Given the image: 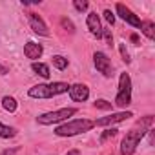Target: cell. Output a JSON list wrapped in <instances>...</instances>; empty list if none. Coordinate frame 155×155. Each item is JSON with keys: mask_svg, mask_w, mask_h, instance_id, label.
<instances>
[{"mask_svg": "<svg viewBox=\"0 0 155 155\" xmlns=\"http://www.w3.org/2000/svg\"><path fill=\"white\" fill-rule=\"evenodd\" d=\"M91 128H93V120L75 119V120L64 122L62 126L55 128V135H58V137H73V135H79V133H86Z\"/></svg>", "mask_w": 155, "mask_h": 155, "instance_id": "obj_2", "label": "cell"}, {"mask_svg": "<svg viewBox=\"0 0 155 155\" xmlns=\"http://www.w3.org/2000/svg\"><path fill=\"white\" fill-rule=\"evenodd\" d=\"M69 97H71V101H75V102H84V101H88V97H90V90H88V86H84V84H73V86H69Z\"/></svg>", "mask_w": 155, "mask_h": 155, "instance_id": "obj_10", "label": "cell"}, {"mask_svg": "<svg viewBox=\"0 0 155 155\" xmlns=\"http://www.w3.org/2000/svg\"><path fill=\"white\" fill-rule=\"evenodd\" d=\"M31 68H33V71L35 73H38L40 77H44V79H49V66L48 64H42V62H33L31 64Z\"/></svg>", "mask_w": 155, "mask_h": 155, "instance_id": "obj_14", "label": "cell"}, {"mask_svg": "<svg viewBox=\"0 0 155 155\" xmlns=\"http://www.w3.org/2000/svg\"><path fill=\"white\" fill-rule=\"evenodd\" d=\"M93 64H95L97 71H101L104 77H111V75H113V66H111V60L108 58L106 53L97 51V53L93 55Z\"/></svg>", "mask_w": 155, "mask_h": 155, "instance_id": "obj_6", "label": "cell"}, {"mask_svg": "<svg viewBox=\"0 0 155 155\" xmlns=\"http://www.w3.org/2000/svg\"><path fill=\"white\" fill-rule=\"evenodd\" d=\"M146 131H148V130H144V128L128 131V133L124 135L122 142H120V153H122V155H133L135 150H137V146H139V142H140L142 137L146 135Z\"/></svg>", "mask_w": 155, "mask_h": 155, "instance_id": "obj_4", "label": "cell"}, {"mask_svg": "<svg viewBox=\"0 0 155 155\" xmlns=\"http://www.w3.org/2000/svg\"><path fill=\"white\" fill-rule=\"evenodd\" d=\"M69 90V86L66 82H51V84H37L33 88H29V97L31 99H51L55 95L66 93Z\"/></svg>", "mask_w": 155, "mask_h": 155, "instance_id": "obj_1", "label": "cell"}, {"mask_svg": "<svg viewBox=\"0 0 155 155\" xmlns=\"http://www.w3.org/2000/svg\"><path fill=\"white\" fill-rule=\"evenodd\" d=\"M95 108H99V110H111L113 106H111V102H108L104 99H99V101H95Z\"/></svg>", "mask_w": 155, "mask_h": 155, "instance_id": "obj_20", "label": "cell"}, {"mask_svg": "<svg viewBox=\"0 0 155 155\" xmlns=\"http://www.w3.org/2000/svg\"><path fill=\"white\" fill-rule=\"evenodd\" d=\"M53 66L57 69H66L68 68V58H64L62 55H55L53 57Z\"/></svg>", "mask_w": 155, "mask_h": 155, "instance_id": "obj_17", "label": "cell"}, {"mask_svg": "<svg viewBox=\"0 0 155 155\" xmlns=\"http://www.w3.org/2000/svg\"><path fill=\"white\" fill-rule=\"evenodd\" d=\"M2 108H4L6 111L13 113V111L17 110V101H15L13 97H4V99H2Z\"/></svg>", "mask_w": 155, "mask_h": 155, "instance_id": "obj_15", "label": "cell"}, {"mask_svg": "<svg viewBox=\"0 0 155 155\" xmlns=\"http://www.w3.org/2000/svg\"><path fill=\"white\" fill-rule=\"evenodd\" d=\"M18 148H15V150H6V151H2V155H11V153H15Z\"/></svg>", "mask_w": 155, "mask_h": 155, "instance_id": "obj_26", "label": "cell"}, {"mask_svg": "<svg viewBox=\"0 0 155 155\" xmlns=\"http://www.w3.org/2000/svg\"><path fill=\"white\" fill-rule=\"evenodd\" d=\"M115 135H117V130H115V128H108V130L101 135V142H106L108 139H113Z\"/></svg>", "mask_w": 155, "mask_h": 155, "instance_id": "obj_18", "label": "cell"}, {"mask_svg": "<svg viewBox=\"0 0 155 155\" xmlns=\"http://www.w3.org/2000/svg\"><path fill=\"white\" fill-rule=\"evenodd\" d=\"M60 24H62V28H66V29H68L69 33H73V31H75L73 24H71V22H69V20L66 18V17H64V18H60Z\"/></svg>", "mask_w": 155, "mask_h": 155, "instance_id": "obj_23", "label": "cell"}, {"mask_svg": "<svg viewBox=\"0 0 155 155\" xmlns=\"http://www.w3.org/2000/svg\"><path fill=\"white\" fill-rule=\"evenodd\" d=\"M86 26H88V29L91 31L93 37H97V38L102 37V26H101V18H99L97 13H90V15H88V18H86Z\"/></svg>", "mask_w": 155, "mask_h": 155, "instance_id": "obj_11", "label": "cell"}, {"mask_svg": "<svg viewBox=\"0 0 155 155\" xmlns=\"http://www.w3.org/2000/svg\"><path fill=\"white\" fill-rule=\"evenodd\" d=\"M73 8L82 13V11L88 9V2H86V0H73Z\"/></svg>", "mask_w": 155, "mask_h": 155, "instance_id": "obj_19", "label": "cell"}, {"mask_svg": "<svg viewBox=\"0 0 155 155\" xmlns=\"http://www.w3.org/2000/svg\"><path fill=\"white\" fill-rule=\"evenodd\" d=\"M77 110L75 108H62V110H57V111H49V113H44L40 117H37L38 124H55V122H60V120H66L68 117L75 115Z\"/></svg>", "mask_w": 155, "mask_h": 155, "instance_id": "obj_5", "label": "cell"}, {"mask_svg": "<svg viewBox=\"0 0 155 155\" xmlns=\"http://www.w3.org/2000/svg\"><path fill=\"white\" fill-rule=\"evenodd\" d=\"M117 13H119V17H120L124 22H128L130 26H133V28H140V18H139L133 11H130L124 4H117Z\"/></svg>", "mask_w": 155, "mask_h": 155, "instance_id": "obj_9", "label": "cell"}, {"mask_svg": "<svg viewBox=\"0 0 155 155\" xmlns=\"http://www.w3.org/2000/svg\"><path fill=\"white\" fill-rule=\"evenodd\" d=\"M28 20H29V26H31V29H33L35 33H38V35H42V37H49V29H48V26H46V22L42 20L40 15H37V13H28Z\"/></svg>", "mask_w": 155, "mask_h": 155, "instance_id": "obj_8", "label": "cell"}, {"mask_svg": "<svg viewBox=\"0 0 155 155\" xmlns=\"http://www.w3.org/2000/svg\"><path fill=\"white\" fill-rule=\"evenodd\" d=\"M140 31H142L150 40L155 38V24H153L151 20H140Z\"/></svg>", "mask_w": 155, "mask_h": 155, "instance_id": "obj_13", "label": "cell"}, {"mask_svg": "<svg viewBox=\"0 0 155 155\" xmlns=\"http://www.w3.org/2000/svg\"><path fill=\"white\" fill-rule=\"evenodd\" d=\"M8 73H9L8 66H4V64H0V75H8Z\"/></svg>", "mask_w": 155, "mask_h": 155, "instance_id": "obj_25", "label": "cell"}, {"mask_svg": "<svg viewBox=\"0 0 155 155\" xmlns=\"http://www.w3.org/2000/svg\"><path fill=\"white\" fill-rule=\"evenodd\" d=\"M131 102V79L128 73H120L119 77V93L115 97V106L126 108Z\"/></svg>", "mask_w": 155, "mask_h": 155, "instance_id": "obj_3", "label": "cell"}, {"mask_svg": "<svg viewBox=\"0 0 155 155\" xmlns=\"http://www.w3.org/2000/svg\"><path fill=\"white\" fill-rule=\"evenodd\" d=\"M130 38H131V42H139V37H137V35H131Z\"/></svg>", "mask_w": 155, "mask_h": 155, "instance_id": "obj_28", "label": "cell"}, {"mask_svg": "<svg viewBox=\"0 0 155 155\" xmlns=\"http://www.w3.org/2000/svg\"><path fill=\"white\" fill-rule=\"evenodd\" d=\"M133 117L131 111H119V113H111V115H106V117H101L93 122V126H111L115 122H122L126 119Z\"/></svg>", "mask_w": 155, "mask_h": 155, "instance_id": "obj_7", "label": "cell"}, {"mask_svg": "<svg viewBox=\"0 0 155 155\" xmlns=\"http://www.w3.org/2000/svg\"><path fill=\"white\" fill-rule=\"evenodd\" d=\"M66 155H81V151H79V150H71V151H68Z\"/></svg>", "mask_w": 155, "mask_h": 155, "instance_id": "obj_27", "label": "cell"}, {"mask_svg": "<svg viewBox=\"0 0 155 155\" xmlns=\"http://www.w3.org/2000/svg\"><path fill=\"white\" fill-rule=\"evenodd\" d=\"M42 51H44V48H42L40 44H37V42H28V44L24 46V55H26L28 58H31V60L40 58Z\"/></svg>", "mask_w": 155, "mask_h": 155, "instance_id": "obj_12", "label": "cell"}, {"mask_svg": "<svg viewBox=\"0 0 155 155\" xmlns=\"http://www.w3.org/2000/svg\"><path fill=\"white\" fill-rule=\"evenodd\" d=\"M119 51H120V55H122V60H124L126 64H130L131 58H130V53L126 51V46H124V44H119Z\"/></svg>", "mask_w": 155, "mask_h": 155, "instance_id": "obj_21", "label": "cell"}, {"mask_svg": "<svg viewBox=\"0 0 155 155\" xmlns=\"http://www.w3.org/2000/svg\"><path fill=\"white\" fill-rule=\"evenodd\" d=\"M104 18H106L110 24H113V22H115V15H113L110 9H104Z\"/></svg>", "mask_w": 155, "mask_h": 155, "instance_id": "obj_24", "label": "cell"}, {"mask_svg": "<svg viewBox=\"0 0 155 155\" xmlns=\"http://www.w3.org/2000/svg\"><path fill=\"white\" fill-rule=\"evenodd\" d=\"M102 37L106 38L108 46H113V35H111V31H110V29H104V28H102Z\"/></svg>", "mask_w": 155, "mask_h": 155, "instance_id": "obj_22", "label": "cell"}, {"mask_svg": "<svg viewBox=\"0 0 155 155\" xmlns=\"http://www.w3.org/2000/svg\"><path fill=\"white\" fill-rule=\"evenodd\" d=\"M15 133H17L15 128H9V126L0 122V137L2 139H11V137H15Z\"/></svg>", "mask_w": 155, "mask_h": 155, "instance_id": "obj_16", "label": "cell"}]
</instances>
